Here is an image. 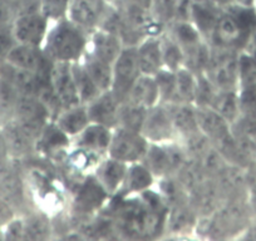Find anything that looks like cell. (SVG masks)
Returning a JSON list of instances; mask_svg holds the SVG:
<instances>
[{
    "label": "cell",
    "instance_id": "obj_1",
    "mask_svg": "<svg viewBox=\"0 0 256 241\" xmlns=\"http://www.w3.org/2000/svg\"><path fill=\"white\" fill-rule=\"evenodd\" d=\"M90 33L68 18L52 22L43 49L52 62L76 63L88 50Z\"/></svg>",
    "mask_w": 256,
    "mask_h": 241
},
{
    "label": "cell",
    "instance_id": "obj_2",
    "mask_svg": "<svg viewBox=\"0 0 256 241\" xmlns=\"http://www.w3.org/2000/svg\"><path fill=\"white\" fill-rule=\"evenodd\" d=\"M0 198L8 202L18 215L33 210L26 178L13 160L0 164Z\"/></svg>",
    "mask_w": 256,
    "mask_h": 241
},
{
    "label": "cell",
    "instance_id": "obj_3",
    "mask_svg": "<svg viewBox=\"0 0 256 241\" xmlns=\"http://www.w3.org/2000/svg\"><path fill=\"white\" fill-rule=\"evenodd\" d=\"M188 160L180 141L167 144H150L146 156L142 160L156 180L174 176Z\"/></svg>",
    "mask_w": 256,
    "mask_h": 241
},
{
    "label": "cell",
    "instance_id": "obj_4",
    "mask_svg": "<svg viewBox=\"0 0 256 241\" xmlns=\"http://www.w3.org/2000/svg\"><path fill=\"white\" fill-rule=\"evenodd\" d=\"M13 120L36 142L46 127L53 120V116L46 102L38 96L22 94Z\"/></svg>",
    "mask_w": 256,
    "mask_h": 241
},
{
    "label": "cell",
    "instance_id": "obj_5",
    "mask_svg": "<svg viewBox=\"0 0 256 241\" xmlns=\"http://www.w3.org/2000/svg\"><path fill=\"white\" fill-rule=\"evenodd\" d=\"M238 52L211 46L205 74L218 90H238Z\"/></svg>",
    "mask_w": 256,
    "mask_h": 241
},
{
    "label": "cell",
    "instance_id": "obj_6",
    "mask_svg": "<svg viewBox=\"0 0 256 241\" xmlns=\"http://www.w3.org/2000/svg\"><path fill=\"white\" fill-rule=\"evenodd\" d=\"M150 147V142L141 132L114 128L112 132L107 156L118 160L123 164H131L142 162Z\"/></svg>",
    "mask_w": 256,
    "mask_h": 241
},
{
    "label": "cell",
    "instance_id": "obj_7",
    "mask_svg": "<svg viewBox=\"0 0 256 241\" xmlns=\"http://www.w3.org/2000/svg\"><path fill=\"white\" fill-rule=\"evenodd\" d=\"M112 67L113 80L110 90L120 102H123L134 83L141 76L136 46H126Z\"/></svg>",
    "mask_w": 256,
    "mask_h": 241
},
{
    "label": "cell",
    "instance_id": "obj_8",
    "mask_svg": "<svg viewBox=\"0 0 256 241\" xmlns=\"http://www.w3.org/2000/svg\"><path fill=\"white\" fill-rule=\"evenodd\" d=\"M250 38L251 34L228 10L222 9L208 42L211 46L240 52L250 42Z\"/></svg>",
    "mask_w": 256,
    "mask_h": 241
},
{
    "label": "cell",
    "instance_id": "obj_9",
    "mask_svg": "<svg viewBox=\"0 0 256 241\" xmlns=\"http://www.w3.org/2000/svg\"><path fill=\"white\" fill-rule=\"evenodd\" d=\"M112 196L104 190L97 177L93 174H87L80 181L73 196L72 206L80 215L90 216L100 212Z\"/></svg>",
    "mask_w": 256,
    "mask_h": 241
},
{
    "label": "cell",
    "instance_id": "obj_10",
    "mask_svg": "<svg viewBox=\"0 0 256 241\" xmlns=\"http://www.w3.org/2000/svg\"><path fill=\"white\" fill-rule=\"evenodd\" d=\"M113 3L110 0H70L67 18L88 33L100 28Z\"/></svg>",
    "mask_w": 256,
    "mask_h": 241
},
{
    "label": "cell",
    "instance_id": "obj_11",
    "mask_svg": "<svg viewBox=\"0 0 256 241\" xmlns=\"http://www.w3.org/2000/svg\"><path fill=\"white\" fill-rule=\"evenodd\" d=\"M141 134L150 144H167L178 141L166 104L158 103L148 108Z\"/></svg>",
    "mask_w": 256,
    "mask_h": 241
},
{
    "label": "cell",
    "instance_id": "obj_12",
    "mask_svg": "<svg viewBox=\"0 0 256 241\" xmlns=\"http://www.w3.org/2000/svg\"><path fill=\"white\" fill-rule=\"evenodd\" d=\"M49 86L62 110L80 104L72 73V63L53 62L49 72Z\"/></svg>",
    "mask_w": 256,
    "mask_h": 241
},
{
    "label": "cell",
    "instance_id": "obj_13",
    "mask_svg": "<svg viewBox=\"0 0 256 241\" xmlns=\"http://www.w3.org/2000/svg\"><path fill=\"white\" fill-rule=\"evenodd\" d=\"M50 23L40 12L20 14L16 16L12 32L16 43L43 46Z\"/></svg>",
    "mask_w": 256,
    "mask_h": 241
},
{
    "label": "cell",
    "instance_id": "obj_14",
    "mask_svg": "<svg viewBox=\"0 0 256 241\" xmlns=\"http://www.w3.org/2000/svg\"><path fill=\"white\" fill-rule=\"evenodd\" d=\"M6 63L18 70H26V72L49 76L53 62L48 58L43 46L16 43L8 54Z\"/></svg>",
    "mask_w": 256,
    "mask_h": 241
},
{
    "label": "cell",
    "instance_id": "obj_15",
    "mask_svg": "<svg viewBox=\"0 0 256 241\" xmlns=\"http://www.w3.org/2000/svg\"><path fill=\"white\" fill-rule=\"evenodd\" d=\"M124 46V43L118 34L107 30V29L98 28L90 33V43H88L87 52H90L92 56H97L103 62L113 64Z\"/></svg>",
    "mask_w": 256,
    "mask_h": 241
},
{
    "label": "cell",
    "instance_id": "obj_16",
    "mask_svg": "<svg viewBox=\"0 0 256 241\" xmlns=\"http://www.w3.org/2000/svg\"><path fill=\"white\" fill-rule=\"evenodd\" d=\"M198 215L190 204L188 198L168 206L164 218V228L166 234H186L195 230Z\"/></svg>",
    "mask_w": 256,
    "mask_h": 241
},
{
    "label": "cell",
    "instance_id": "obj_17",
    "mask_svg": "<svg viewBox=\"0 0 256 241\" xmlns=\"http://www.w3.org/2000/svg\"><path fill=\"white\" fill-rule=\"evenodd\" d=\"M120 103L122 102L113 94L112 90L102 92L94 100L87 104L90 122L114 130L117 127Z\"/></svg>",
    "mask_w": 256,
    "mask_h": 241
},
{
    "label": "cell",
    "instance_id": "obj_18",
    "mask_svg": "<svg viewBox=\"0 0 256 241\" xmlns=\"http://www.w3.org/2000/svg\"><path fill=\"white\" fill-rule=\"evenodd\" d=\"M6 146H8L9 157L13 161H22L30 157L36 152V142L32 136H29L16 122L12 120L10 124L2 127Z\"/></svg>",
    "mask_w": 256,
    "mask_h": 241
},
{
    "label": "cell",
    "instance_id": "obj_19",
    "mask_svg": "<svg viewBox=\"0 0 256 241\" xmlns=\"http://www.w3.org/2000/svg\"><path fill=\"white\" fill-rule=\"evenodd\" d=\"M166 106L170 110L172 124H174L178 141L200 132L198 112H196V106L194 103L174 102L167 103Z\"/></svg>",
    "mask_w": 256,
    "mask_h": 241
},
{
    "label": "cell",
    "instance_id": "obj_20",
    "mask_svg": "<svg viewBox=\"0 0 256 241\" xmlns=\"http://www.w3.org/2000/svg\"><path fill=\"white\" fill-rule=\"evenodd\" d=\"M127 167V164H123L110 156H104L98 164L93 174L97 177L104 190L113 198V196L118 195L122 188Z\"/></svg>",
    "mask_w": 256,
    "mask_h": 241
},
{
    "label": "cell",
    "instance_id": "obj_21",
    "mask_svg": "<svg viewBox=\"0 0 256 241\" xmlns=\"http://www.w3.org/2000/svg\"><path fill=\"white\" fill-rule=\"evenodd\" d=\"M156 177L152 174L148 167L144 162H136V164H128L127 172H126L124 182L120 194V196H132L141 195L144 191L152 188L154 185ZM117 196V195H116Z\"/></svg>",
    "mask_w": 256,
    "mask_h": 241
},
{
    "label": "cell",
    "instance_id": "obj_22",
    "mask_svg": "<svg viewBox=\"0 0 256 241\" xmlns=\"http://www.w3.org/2000/svg\"><path fill=\"white\" fill-rule=\"evenodd\" d=\"M112 132L113 130L110 127L90 122L76 137V146L96 152L102 156H107L108 147H110V140H112Z\"/></svg>",
    "mask_w": 256,
    "mask_h": 241
},
{
    "label": "cell",
    "instance_id": "obj_23",
    "mask_svg": "<svg viewBox=\"0 0 256 241\" xmlns=\"http://www.w3.org/2000/svg\"><path fill=\"white\" fill-rule=\"evenodd\" d=\"M53 122L70 138H76L90 124L87 106L77 104L64 108L56 116Z\"/></svg>",
    "mask_w": 256,
    "mask_h": 241
},
{
    "label": "cell",
    "instance_id": "obj_24",
    "mask_svg": "<svg viewBox=\"0 0 256 241\" xmlns=\"http://www.w3.org/2000/svg\"><path fill=\"white\" fill-rule=\"evenodd\" d=\"M221 12L222 9L218 8L211 0H192L190 22L200 30L204 38L208 40Z\"/></svg>",
    "mask_w": 256,
    "mask_h": 241
},
{
    "label": "cell",
    "instance_id": "obj_25",
    "mask_svg": "<svg viewBox=\"0 0 256 241\" xmlns=\"http://www.w3.org/2000/svg\"><path fill=\"white\" fill-rule=\"evenodd\" d=\"M136 49L141 74L156 76L164 68L160 36L146 38L136 46Z\"/></svg>",
    "mask_w": 256,
    "mask_h": 241
},
{
    "label": "cell",
    "instance_id": "obj_26",
    "mask_svg": "<svg viewBox=\"0 0 256 241\" xmlns=\"http://www.w3.org/2000/svg\"><path fill=\"white\" fill-rule=\"evenodd\" d=\"M124 100L144 108H151L160 103V92L154 76L141 74L134 83Z\"/></svg>",
    "mask_w": 256,
    "mask_h": 241
},
{
    "label": "cell",
    "instance_id": "obj_27",
    "mask_svg": "<svg viewBox=\"0 0 256 241\" xmlns=\"http://www.w3.org/2000/svg\"><path fill=\"white\" fill-rule=\"evenodd\" d=\"M80 62L100 92L110 90L113 80V64L103 62L97 56H92L90 52H86V54L80 59Z\"/></svg>",
    "mask_w": 256,
    "mask_h": 241
},
{
    "label": "cell",
    "instance_id": "obj_28",
    "mask_svg": "<svg viewBox=\"0 0 256 241\" xmlns=\"http://www.w3.org/2000/svg\"><path fill=\"white\" fill-rule=\"evenodd\" d=\"M20 92L3 74H0V128L10 124L16 116Z\"/></svg>",
    "mask_w": 256,
    "mask_h": 241
},
{
    "label": "cell",
    "instance_id": "obj_29",
    "mask_svg": "<svg viewBox=\"0 0 256 241\" xmlns=\"http://www.w3.org/2000/svg\"><path fill=\"white\" fill-rule=\"evenodd\" d=\"M166 30L181 46L184 53L206 40L200 30L188 20H174L167 26Z\"/></svg>",
    "mask_w": 256,
    "mask_h": 241
},
{
    "label": "cell",
    "instance_id": "obj_30",
    "mask_svg": "<svg viewBox=\"0 0 256 241\" xmlns=\"http://www.w3.org/2000/svg\"><path fill=\"white\" fill-rule=\"evenodd\" d=\"M210 107L220 113L234 126L240 117L238 90H218Z\"/></svg>",
    "mask_w": 256,
    "mask_h": 241
},
{
    "label": "cell",
    "instance_id": "obj_31",
    "mask_svg": "<svg viewBox=\"0 0 256 241\" xmlns=\"http://www.w3.org/2000/svg\"><path fill=\"white\" fill-rule=\"evenodd\" d=\"M23 216L26 240H46L53 234V226L48 215L44 212L33 211Z\"/></svg>",
    "mask_w": 256,
    "mask_h": 241
},
{
    "label": "cell",
    "instance_id": "obj_32",
    "mask_svg": "<svg viewBox=\"0 0 256 241\" xmlns=\"http://www.w3.org/2000/svg\"><path fill=\"white\" fill-rule=\"evenodd\" d=\"M147 110H148L147 108L128 102V100H123L120 106V112H118L117 127L128 130V131L141 132Z\"/></svg>",
    "mask_w": 256,
    "mask_h": 241
},
{
    "label": "cell",
    "instance_id": "obj_33",
    "mask_svg": "<svg viewBox=\"0 0 256 241\" xmlns=\"http://www.w3.org/2000/svg\"><path fill=\"white\" fill-rule=\"evenodd\" d=\"M72 73L80 104H90L92 100H94L102 93L98 90L97 86L94 84L92 78L90 77V74L87 73L86 68L83 67L80 60L72 63Z\"/></svg>",
    "mask_w": 256,
    "mask_h": 241
},
{
    "label": "cell",
    "instance_id": "obj_34",
    "mask_svg": "<svg viewBox=\"0 0 256 241\" xmlns=\"http://www.w3.org/2000/svg\"><path fill=\"white\" fill-rule=\"evenodd\" d=\"M70 140L72 138L63 134L52 120L46 127L40 137L36 140V151H42L44 154H56L63 150L64 147L70 146Z\"/></svg>",
    "mask_w": 256,
    "mask_h": 241
},
{
    "label": "cell",
    "instance_id": "obj_35",
    "mask_svg": "<svg viewBox=\"0 0 256 241\" xmlns=\"http://www.w3.org/2000/svg\"><path fill=\"white\" fill-rule=\"evenodd\" d=\"M160 43H161V53L164 68L176 72L181 67H184V56L181 46L172 38L171 34L167 30L160 36Z\"/></svg>",
    "mask_w": 256,
    "mask_h": 241
},
{
    "label": "cell",
    "instance_id": "obj_36",
    "mask_svg": "<svg viewBox=\"0 0 256 241\" xmlns=\"http://www.w3.org/2000/svg\"><path fill=\"white\" fill-rule=\"evenodd\" d=\"M174 73H176V98H174V102L194 103L195 104L198 74L186 67H181Z\"/></svg>",
    "mask_w": 256,
    "mask_h": 241
},
{
    "label": "cell",
    "instance_id": "obj_37",
    "mask_svg": "<svg viewBox=\"0 0 256 241\" xmlns=\"http://www.w3.org/2000/svg\"><path fill=\"white\" fill-rule=\"evenodd\" d=\"M156 80L157 87L160 92V103L174 102L176 98V73L174 70L162 68L156 76H154Z\"/></svg>",
    "mask_w": 256,
    "mask_h": 241
},
{
    "label": "cell",
    "instance_id": "obj_38",
    "mask_svg": "<svg viewBox=\"0 0 256 241\" xmlns=\"http://www.w3.org/2000/svg\"><path fill=\"white\" fill-rule=\"evenodd\" d=\"M252 86H256V62L251 54L238 52V90Z\"/></svg>",
    "mask_w": 256,
    "mask_h": 241
},
{
    "label": "cell",
    "instance_id": "obj_39",
    "mask_svg": "<svg viewBox=\"0 0 256 241\" xmlns=\"http://www.w3.org/2000/svg\"><path fill=\"white\" fill-rule=\"evenodd\" d=\"M177 6L178 0H152L150 12L160 24L167 28L176 20Z\"/></svg>",
    "mask_w": 256,
    "mask_h": 241
},
{
    "label": "cell",
    "instance_id": "obj_40",
    "mask_svg": "<svg viewBox=\"0 0 256 241\" xmlns=\"http://www.w3.org/2000/svg\"><path fill=\"white\" fill-rule=\"evenodd\" d=\"M70 0H40L39 12L49 22H56L67 18Z\"/></svg>",
    "mask_w": 256,
    "mask_h": 241
},
{
    "label": "cell",
    "instance_id": "obj_41",
    "mask_svg": "<svg viewBox=\"0 0 256 241\" xmlns=\"http://www.w3.org/2000/svg\"><path fill=\"white\" fill-rule=\"evenodd\" d=\"M240 117L256 118V86L238 90Z\"/></svg>",
    "mask_w": 256,
    "mask_h": 241
},
{
    "label": "cell",
    "instance_id": "obj_42",
    "mask_svg": "<svg viewBox=\"0 0 256 241\" xmlns=\"http://www.w3.org/2000/svg\"><path fill=\"white\" fill-rule=\"evenodd\" d=\"M218 88L208 80L205 73L198 74V87H196L195 106H211Z\"/></svg>",
    "mask_w": 256,
    "mask_h": 241
},
{
    "label": "cell",
    "instance_id": "obj_43",
    "mask_svg": "<svg viewBox=\"0 0 256 241\" xmlns=\"http://www.w3.org/2000/svg\"><path fill=\"white\" fill-rule=\"evenodd\" d=\"M16 44V42L13 36V32H12V28L0 30V67L6 63L8 54L10 53V50Z\"/></svg>",
    "mask_w": 256,
    "mask_h": 241
},
{
    "label": "cell",
    "instance_id": "obj_44",
    "mask_svg": "<svg viewBox=\"0 0 256 241\" xmlns=\"http://www.w3.org/2000/svg\"><path fill=\"white\" fill-rule=\"evenodd\" d=\"M6 2H8L16 16L39 12V6H40V0H6Z\"/></svg>",
    "mask_w": 256,
    "mask_h": 241
},
{
    "label": "cell",
    "instance_id": "obj_45",
    "mask_svg": "<svg viewBox=\"0 0 256 241\" xmlns=\"http://www.w3.org/2000/svg\"><path fill=\"white\" fill-rule=\"evenodd\" d=\"M16 18V12H14L13 8L9 6L8 2H6V0H0V30H2V29L12 28Z\"/></svg>",
    "mask_w": 256,
    "mask_h": 241
},
{
    "label": "cell",
    "instance_id": "obj_46",
    "mask_svg": "<svg viewBox=\"0 0 256 241\" xmlns=\"http://www.w3.org/2000/svg\"><path fill=\"white\" fill-rule=\"evenodd\" d=\"M16 216H18L16 211L3 198H0V228H6Z\"/></svg>",
    "mask_w": 256,
    "mask_h": 241
},
{
    "label": "cell",
    "instance_id": "obj_47",
    "mask_svg": "<svg viewBox=\"0 0 256 241\" xmlns=\"http://www.w3.org/2000/svg\"><path fill=\"white\" fill-rule=\"evenodd\" d=\"M218 8L226 9L234 6H251V0H211Z\"/></svg>",
    "mask_w": 256,
    "mask_h": 241
},
{
    "label": "cell",
    "instance_id": "obj_48",
    "mask_svg": "<svg viewBox=\"0 0 256 241\" xmlns=\"http://www.w3.org/2000/svg\"><path fill=\"white\" fill-rule=\"evenodd\" d=\"M9 160H10V157H9L8 146H6V137H4L3 130L0 128V164L9 161Z\"/></svg>",
    "mask_w": 256,
    "mask_h": 241
},
{
    "label": "cell",
    "instance_id": "obj_49",
    "mask_svg": "<svg viewBox=\"0 0 256 241\" xmlns=\"http://www.w3.org/2000/svg\"><path fill=\"white\" fill-rule=\"evenodd\" d=\"M127 2H130V3L140 6V8L148 9V10H150V8H151V4H152V0H127Z\"/></svg>",
    "mask_w": 256,
    "mask_h": 241
},
{
    "label": "cell",
    "instance_id": "obj_50",
    "mask_svg": "<svg viewBox=\"0 0 256 241\" xmlns=\"http://www.w3.org/2000/svg\"><path fill=\"white\" fill-rule=\"evenodd\" d=\"M251 56H252L254 60H255V62H256V48H254V50H252V53H251Z\"/></svg>",
    "mask_w": 256,
    "mask_h": 241
},
{
    "label": "cell",
    "instance_id": "obj_51",
    "mask_svg": "<svg viewBox=\"0 0 256 241\" xmlns=\"http://www.w3.org/2000/svg\"><path fill=\"white\" fill-rule=\"evenodd\" d=\"M110 2H112V3H114V2H116V0H110Z\"/></svg>",
    "mask_w": 256,
    "mask_h": 241
}]
</instances>
